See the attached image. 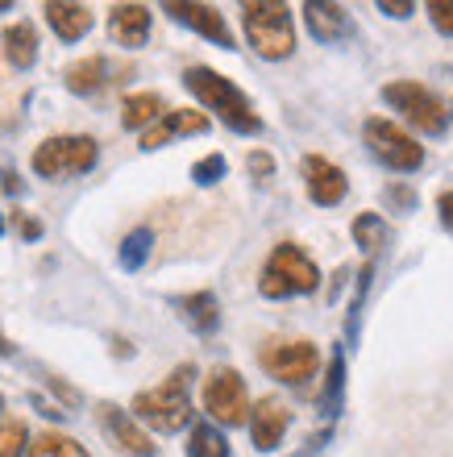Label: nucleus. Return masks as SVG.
<instances>
[{
  "instance_id": "obj_13",
  "label": "nucleus",
  "mask_w": 453,
  "mask_h": 457,
  "mask_svg": "<svg viewBox=\"0 0 453 457\" xmlns=\"http://www.w3.org/2000/svg\"><path fill=\"white\" fill-rule=\"evenodd\" d=\"M100 428H105V433L117 441V449H125V453H133V457L155 453L150 436H146L142 428H138V420H133L130 411H121L117 403H100Z\"/></svg>"
},
{
  "instance_id": "obj_7",
  "label": "nucleus",
  "mask_w": 453,
  "mask_h": 457,
  "mask_svg": "<svg viewBox=\"0 0 453 457\" xmlns=\"http://www.w3.org/2000/svg\"><path fill=\"white\" fill-rule=\"evenodd\" d=\"M362 137H366L370 154L379 158L382 167L391 170H420V162H424V145H416V137L407 129H399L395 120L387 117H370L366 129H362Z\"/></svg>"
},
{
  "instance_id": "obj_9",
  "label": "nucleus",
  "mask_w": 453,
  "mask_h": 457,
  "mask_svg": "<svg viewBox=\"0 0 453 457\" xmlns=\"http://www.w3.org/2000/svg\"><path fill=\"white\" fill-rule=\"evenodd\" d=\"M263 366L279 383L299 386L316 374V345L312 341H271L263 349Z\"/></svg>"
},
{
  "instance_id": "obj_14",
  "label": "nucleus",
  "mask_w": 453,
  "mask_h": 457,
  "mask_svg": "<svg viewBox=\"0 0 453 457\" xmlns=\"http://www.w3.org/2000/svg\"><path fill=\"white\" fill-rule=\"evenodd\" d=\"M108 34L125 50L146 46V37H150V9L146 4H113L108 9Z\"/></svg>"
},
{
  "instance_id": "obj_38",
  "label": "nucleus",
  "mask_w": 453,
  "mask_h": 457,
  "mask_svg": "<svg viewBox=\"0 0 453 457\" xmlns=\"http://www.w3.org/2000/svg\"><path fill=\"white\" fill-rule=\"evenodd\" d=\"M0 233H4V220H0Z\"/></svg>"
},
{
  "instance_id": "obj_30",
  "label": "nucleus",
  "mask_w": 453,
  "mask_h": 457,
  "mask_svg": "<svg viewBox=\"0 0 453 457\" xmlns=\"http://www.w3.org/2000/svg\"><path fill=\"white\" fill-rule=\"evenodd\" d=\"M429 21L437 34L453 37V0H429Z\"/></svg>"
},
{
  "instance_id": "obj_39",
  "label": "nucleus",
  "mask_w": 453,
  "mask_h": 457,
  "mask_svg": "<svg viewBox=\"0 0 453 457\" xmlns=\"http://www.w3.org/2000/svg\"><path fill=\"white\" fill-rule=\"evenodd\" d=\"M0 408H4V395H0Z\"/></svg>"
},
{
  "instance_id": "obj_36",
  "label": "nucleus",
  "mask_w": 453,
  "mask_h": 457,
  "mask_svg": "<svg viewBox=\"0 0 453 457\" xmlns=\"http://www.w3.org/2000/svg\"><path fill=\"white\" fill-rule=\"evenodd\" d=\"M0 179H4V192L21 195V179H17V175H13V170H4V175H0Z\"/></svg>"
},
{
  "instance_id": "obj_28",
  "label": "nucleus",
  "mask_w": 453,
  "mask_h": 457,
  "mask_svg": "<svg viewBox=\"0 0 453 457\" xmlns=\"http://www.w3.org/2000/svg\"><path fill=\"white\" fill-rule=\"evenodd\" d=\"M225 170H229L225 154H208V158H200V162L191 167V179L200 183V187H213V183L225 179Z\"/></svg>"
},
{
  "instance_id": "obj_11",
  "label": "nucleus",
  "mask_w": 453,
  "mask_h": 457,
  "mask_svg": "<svg viewBox=\"0 0 453 457\" xmlns=\"http://www.w3.org/2000/svg\"><path fill=\"white\" fill-rule=\"evenodd\" d=\"M163 12H167L171 21L188 25V29H196L200 37H208V42H216L221 50H233V34H229L225 17L213 9V4H188V0H171V4H163Z\"/></svg>"
},
{
  "instance_id": "obj_4",
  "label": "nucleus",
  "mask_w": 453,
  "mask_h": 457,
  "mask_svg": "<svg viewBox=\"0 0 453 457\" xmlns=\"http://www.w3.org/2000/svg\"><path fill=\"white\" fill-rule=\"evenodd\" d=\"M316 287H321V270H316L308 253L291 245V241L274 245L263 266V278H258V291L266 300H291V295H308Z\"/></svg>"
},
{
  "instance_id": "obj_6",
  "label": "nucleus",
  "mask_w": 453,
  "mask_h": 457,
  "mask_svg": "<svg viewBox=\"0 0 453 457\" xmlns=\"http://www.w3.org/2000/svg\"><path fill=\"white\" fill-rule=\"evenodd\" d=\"M100 158V145L88 133H59V137H46V142L34 150V175L42 179H67V175H84L96 167Z\"/></svg>"
},
{
  "instance_id": "obj_2",
  "label": "nucleus",
  "mask_w": 453,
  "mask_h": 457,
  "mask_svg": "<svg viewBox=\"0 0 453 457\" xmlns=\"http://www.w3.org/2000/svg\"><path fill=\"white\" fill-rule=\"evenodd\" d=\"M191 378H196V366H191V361H183L180 370L171 374L163 386L142 391V395L133 399L138 420H146L150 428H158V433H180L183 424L191 420V399H188Z\"/></svg>"
},
{
  "instance_id": "obj_15",
  "label": "nucleus",
  "mask_w": 453,
  "mask_h": 457,
  "mask_svg": "<svg viewBox=\"0 0 453 457\" xmlns=\"http://www.w3.org/2000/svg\"><path fill=\"white\" fill-rule=\"evenodd\" d=\"M204 129H208V117L196 109L163 112L150 129H142V150H158V145H167L171 137H188V133H204Z\"/></svg>"
},
{
  "instance_id": "obj_20",
  "label": "nucleus",
  "mask_w": 453,
  "mask_h": 457,
  "mask_svg": "<svg viewBox=\"0 0 453 457\" xmlns=\"http://www.w3.org/2000/svg\"><path fill=\"white\" fill-rule=\"evenodd\" d=\"M175 308H180V316L196 333H213V328L221 325V303H216L213 291H191V295L175 300Z\"/></svg>"
},
{
  "instance_id": "obj_35",
  "label": "nucleus",
  "mask_w": 453,
  "mask_h": 457,
  "mask_svg": "<svg viewBox=\"0 0 453 457\" xmlns=\"http://www.w3.org/2000/svg\"><path fill=\"white\" fill-rule=\"evenodd\" d=\"M21 237H29V241H34V237H42V225H38V220H29V217H25V220H21Z\"/></svg>"
},
{
  "instance_id": "obj_5",
  "label": "nucleus",
  "mask_w": 453,
  "mask_h": 457,
  "mask_svg": "<svg viewBox=\"0 0 453 457\" xmlns=\"http://www.w3.org/2000/svg\"><path fill=\"white\" fill-rule=\"evenodd\" d=\"M382 100L391 104L395 112H404L407 125H416L420 133H429V137H441L449 129V104H445L437 92H429L424 84L416 79H395V84L382 87Z\"/></svg>"
},
{
  "instance_id": "obj_1",
  "label": "nucleus",
  "mask_w": 453,
  "mask_h": 457,
  "mask_svg": "<svg viewBox=\"0 0 453 457\" xmlns=\"http://www.w3.org/2000/svg\"><path fill=\"white\" fill-rule=\"evenodd\" d=\"M183 84H188V92L200 100L204 109L216 112L233 133H263V117L254 112L250 96L233 79H225L221 71H213V67H188Z\"/></svg>"
},
{
  "instance_id": "obj_33",
  "label": "nucleus",
  "mask_w": 453,
  "mask_h": 457,
  "mask_svg": "<svg viewBox=\"0 0 453 457\" xmlns=\"http://www.w3.org/2000/svg\"><path fill=\"white\" fill-rule=\"evenodd\" d=\"M437 212H441V225L453 233V192H441V200H437Z\"/></svg>"
},
{
  "instance_id": "obj_19",
  "label": "nucleus",
  "mask_w": 453,
  "mask_h": 457,
  "mask_svg": "<svg viewBox=\"0 0 453 457\" xmlns=\"http://www.w3.org/2000/svg\"><path fill=\"white\" fill-rule=\"evenodd\" d=\"M0 46H4V59H9L17 71H29L38 62V29L29 21L9 25L4 37H0Z\"/></svg>"
},
{
  "instance_id": "obj_23",
  "label": "nucleus",
  "mask_w": 453,
  "mask_h": 457,
  "mask_svg": "<svg viewBox=\"0 0 453 457\" xmlns=\"http://www.w3.org/2000/svg\"><path fill=\"white\" fill-rule=\"evenodd\" d=\"M188 457H229V441L216 424H196L188 436Z\"/></svg>"
},
{
  "instance_id": "obj_22",
  "label": "nucleus",
  "mask_w": 453,
  "mask_h": 457,
  "mask_svg": "<svg viewBox=\"0 0 453 457\" xmlns=\"http://www.w3.org/2000/svg\"><path fill=\"white\" fill-rule=\"evenodd\" d=\"M341 395H346V349L337 345L329 358V374H324V391H321V411L333 420L341 411Z\"/></svg>"
},
{
  "instance_id": "obj_26",
  "label": "nucleus",
  "mask_w": 453,
  "mask_h": 457,
  "mask_svg": "<svg viewBox=\"0 0 453 457\" xmlns=\"http://www.w3.org/2000/svg\"><path fill=\"white\" fill-rule=\"evenodd\" d=\"M349 228H354V241H358V245H362V250H366V253H374V250H379V245H382V241L391 237V228L382 225V217H379V212H358V217H354V225H349Z\"/></svg>"
},
{
  "instance_id": "obj_16",
  "label": "nucleus",
  "mask_w": 453,
  "mask_h": 457,
  "mask_svg": "<svg viewBox=\"0 0 453 457\" xmlns=\"http://www.w3.org/2000/svg\"><path fill=\"white\" fill-rule=\"evenodd\" d=\"M304 21H308L312 37L329 42V46L349 37V12H346V4H333V0H308L304 4Z\"/></svg>"
},
{
  "instance_id": "obj_10",
  "label": "nucleus",
  "mask_w": 453,
  "mask_h": 457,
  "mask_svg": "<svg viewBox=\"0 0 453 457\" xmlns=\"http://www.w3.org/2000/svg\"><path fill=\"white\" fill-rule=\"evenodd\" d=\"M304 183H308L312 204H321V208L341 204V200H346V192H349L346 170L337 167V162H329V158H321V154L304 158Z\"/></svg>"
},
{
  "instance_id": "obj_12",
  "label": "nucleus",
  "mask_w": 453,
  "mask_h": 457,
  "mask_svg": "<svg viewBox=\"0 0 453 457\" xmlns=\"http://www.w3.org/2000/svg\"><path fill=\"white\" fill-rule=\"evenodd\" d=\"M287 424H291V411L279 403V399H258L250 411V436H254V445L263 449V453H271V449L283 445V433H287Z\"/></svg>"
},
{
  "instance_id": "obj_18",
  "label": "nucleus",
  "mask_w": 453,
  "mask_h": 457,
  "mask_svg": "<svg viewBox=\"0 0 453 457\" xmlns=\"http://www.w3.org/2000/svg\"><path fill=\"white\" fill-rule=\"evenodd\" d=\"M108 75H113V67H108L105 54H88V59L71 62L63 79H67V87L75 96H96L100 87H108Z\"/></svg>"
},
{
  "instance_id": "obj_25",
  "label": "nucleus",
  "mask_w": 453,
  "mask_h": 457,
  "mask_svg": "<svg viewBox=\"0 0 453 457\" xmlns=\"http://www.w3.org/2000/svg\"><path fill=\"white\" fill-rule=\"evenodd\" d=\"M29 457H88V449L75 441V436L63 433H38L29 441Z\"/></svg>"
},
{
  "instance_id": "obj_29",
  "label": "nucleus",
  "mask_w": 453,
  "mask_h": 457,
  "mask_svg": "<svg viewBox=\"0 0 453 457\" xmlns=\"http://www.w3.org/2000/svg\"><path fill=\"white\" fill-rule=\"evenodd\" d=\"M370 278H374V262H366L358 270V295H354V303H349V341L358 337V316H362V303H366V291H370Z\"/></svg>"
},
{
  "instance_id": "obj_34",
  "label": "nucleus",
  "mask_w": 453,
  "mask_h": 457,
  "mask_svg": "<svg viewBox=\"0 0 453 457\" xmlns=\"http://www.w3.org/2000/svg\"><path fill=\"white\" fill-rule=\"evenodd\" d=\"M395 200V204L399 208H407V204H416V192H407V187H391V192H387Z\"/></svg>"
},
{
  "instance_id": "obj_24",
  "label": "nucleus",
  "mask_w": 453,
  "mask_h": 457,
  "mask_svg": "<svg viewBox=\"0 0 453 457\" xmlns=\"http://www.w3.org/2000/svg\"><path fill=\"white\" fill-rule=\"evenodd\" d=\"M150 250H155V233H150V228H133L130 237L121 241V270H142L146 266V258H150Z\"/></svg>"
},
{
  "instance_id": "obj_8",
  "label": "nucleus",
  "mask_w": 453,
  "mask_h": 457,
  "mask_svg": "<svg viewBox=\"0 0 453 457\" xmlns=\"http://www.w3.org/2000/svg\"><path fill=\"white\" fill-rule=\"evenodd\" d=\"M204 411H208L216 424H229V428L250 420V395H246V383H241L238 370L216 366V370L204 378Z\"/></svg>"
},
{
  "instance_id": "obj_27",
  "label": "nucleus",
  "mask_w": 453,
  "mask_h": 457,
  "mask_svg": "<svg viewBox=\"0 0 453 457\" xmlns=\"http://www.w3.org/2000/svg\"><path fill=\"white\" fill-rule=\"evenodd\" d=\"M29 449V433L21 420H4L0 424V457H21Z\"/></svg>"
},
{
  "instance_id": "obj_37",
  "label": "nucleus",
  "mask_w": 453,
  "mask_h": 457,
  "mask_svg": "<svg viewBox=\"0 0 453 457\" xmlns=\"http://www.w3.org/2000/svg\"><path fill=\"white\" fill-rule=\"evenodd\" d=\"M13 9V4H9V0H0V12H9Z\"/></svg>"
},
{
  "instance_id": "obj_32",
  "label": "nucleus",
  "mask_w": 453,
  "mask_h": 457,
  "mask_svg": "<svg viewBox=\"0 0 453 457\" xmlns=\"http://www.w3.org/2000/svg\"><path fill=\"white\" fill-rule=\"evenodd\" d=\"M379 12H387V17H395V21H404V17L416 12V4H407V0H379Z\"/></svg>"
},
{
  "instance_id": "obj_17",
  "label": "nucleus",
  "mask_w": 453,
  "mask_h": 457,
  "mask_svg": "<svg viewBox=\"0 0 453 457\" xmlns=\"http://www.w3.org/2000/svg\"><path fill=\"white\" fill-rule=\"evenodd\" d=\"M42 12H46L50 29L63 37V42H80V37L92 29V9L88 4H67V0H50V4H42Z\"/></svg>"
},
{
  "instance_id": "obj_21",
  "label": "nucleus",
  "mask_w": 453,
  "mask_h": 457,
  "mask_svg": "<svg viewBox=\"0 0 453 457\" xmlns=\"http://www.w3.org/2000/svg\"><path fill=\"white\" fill-rule=\"evenodd\" d=\"M163 112H167V104H163L158 92H133V96H125V104H121V125H125V129H150Z\"/></svg>"
},
{
  "instance_id": "obj_3",
  "label": "nucleus",
  "mask_w": 453,
  "mask_h": 457,
  "mask_svg": "<svg viewBox=\"0 0 453 457\" xmlns=\"http://www.w3.org/2000/svg\"><path fill=\"white\" fill-rule=\"evenodd\" d=\"M241 25H246V37L250 46L263 54V59L279 62L296 50V25H291V9L279 4V0H246L241 4Z\"/></svg>"
},
{
  "instance_id": "obj_31",
  "label": "nucleus",
  "mask_w": 453,
  "mask_h": 457,
  "mask_svg": "<svg viewBox=\"0 0 453 457\" xmlns=\"http://www.w3.org/2000/svg\"><path fill=\"white\" fill-rule=\"evenodd\" d=\"M246 167H250L254 179H271V175H274V158L266 154V150H254V154L246 158Z\"/></svg>"
}]
</instances>
